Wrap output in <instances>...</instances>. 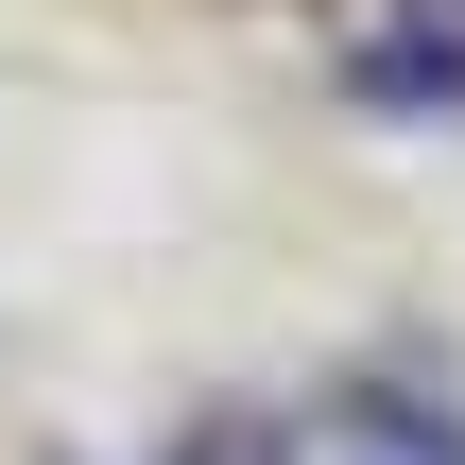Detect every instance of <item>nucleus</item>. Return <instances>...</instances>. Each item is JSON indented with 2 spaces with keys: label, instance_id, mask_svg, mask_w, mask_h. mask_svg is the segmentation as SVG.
<instances>
[{
  "label": "nucleus",
  "instance_id": "1",
  "mask_svg": "<svg viewBox=\"0 0 465 465\" xmlns=\"http://www.w3.org/2000/svg\"><path fill=\"white\" fill-rule=\"evenodd\" d=\"M259 465H465V431L414 397H311V414L259 431Z\"/></svg>",
  "mask_w": 465,
  "mask_h": 465
},
{
  "label": "nucleus",
  "instance_id": "2",
  "mask_svg": "<svg viewBox=\"0 0 465 465\" xmlns=\"http://www.w3.org/2000/svg\"><path fill=\"white\" fill-rule=\"evenodd\" d=\"M362 86H380V104H465V35H449V52H431V35L362 52Z\"/></svg>",
  "mask_w": 465,
  "mask_h": 465
}]
</instances>
